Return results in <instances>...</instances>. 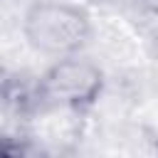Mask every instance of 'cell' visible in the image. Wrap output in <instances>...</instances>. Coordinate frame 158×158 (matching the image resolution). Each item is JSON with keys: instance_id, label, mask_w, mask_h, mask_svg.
I'll list each match as a JSON object with an SVG mask.
<instances>
[{"instance_id": "cell-1", "label": "cell", "mask_w": 158, "mask_h": 158, "mask_svg": "<svg viewBox=\"0 0 158 158\" xmlns=\"http://www.w3.org/2000/svg\"><path fill=\"white\" fill-rule=\"evenodd\" d=\"M25 42L44 57L79 54L91 40V15L79 2L37 0L22 15Z\"/></svg>"}, {"instance_id": "cell-2", "label": "cell", "mask_w": 158, "mask_h": 158, "mask_svg": "<svg viewBox=\"0 0 158 158\" xmlns=\"http://www.w3.org/2000/svg\"><path fill=\"white\" fill-rule=\"evenodd\" d=\"M104 89H106L104 69L81 52L52 59V64H47L44 72L35 77L40 111L64 109L84 114L101 101Z\"/></svg>"}, {"instance_id": "cell-3", "label": "cell", "mask_w": 158, "mask_h": 158, "mask_svg": "<svg viewBox=\"0 0 158 158\" xmlns=\"http://www.w3.org/2000/svg\"><path fill=\"white\" fill-rule=\"evenodd\" d=\"M37 151L40 148L32 146V141L25 136L0 133V158H25V156H35Z\"/></svg>"}, {"instance_id": "cell-4", "label": "cell", "mask_w": 158, "mask_h": 158, "mask_svg": "<svg viewBox=\"0 0 158 158\" xmlns=\"http://www.w3.org/2000/svg\"><path fill=\"white\" fill-rule=\"evenodd\" d=\"M148 57H151V62L158 67V25L151 30V35H148Z\"/></svg>"}, {"instance_id": "cell-5", "label": "cell", "mask_w": 158, "mask_h": 158, "mask_svg": "<svg viewBox=\"0 0 158 158\" xmlns=\"http://www.w3.org/2000/svg\"><path fill=\"white\" fill-rule=\"evenodd\" d=\"M91 2H99V5H111V2H123V0H91Z\"/></svg>"}, {"instance_id": "cell-6", "label": "cell", "mask_w": 158, "mask_h": 158, "mask_svg": "<svg viewBox=\"0 0 158 158\" xmlns=\"http://www.w3.org/2000/svg\"><path fill=\"white\" fill-rule=\"evenodd\" d=\"M156 151H158V138H156Z\"/></svg>"}]
</instances>
